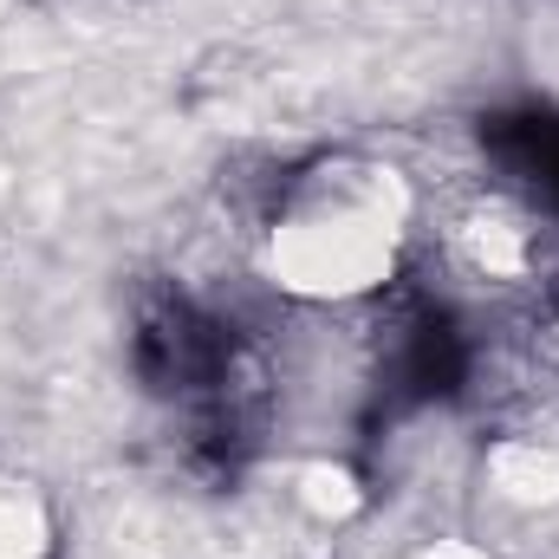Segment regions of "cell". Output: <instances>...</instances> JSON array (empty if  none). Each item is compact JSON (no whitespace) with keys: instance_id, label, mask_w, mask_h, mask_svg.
I'll list each match as a JSON object with an SVG mask.
<instances>
[{"instance_id":"4","label":"cell","mask_w":559,"mask_h":559,"mask_svg":"<svg viewBox=\"0 0 559 559\" xmlns=\"http://www.w3.org/2000/svg\"><path fill=\"white\" fill-rule=\"evenodd\" d=\"M534 352L559 371V280L540 286V312H534Z\"/></svg>"},{"instance_id":"1","label":"cell","mask_w":559,"mask_h":559,"mask_svg":"<svg viewBox=\"0 0 559 559\" xmlns=\"http://www.w3.org/2000/svg\"><path fill=\"white\" fill-rule=\"evenodd\" d=\"M417 189L397 163L325 150L286 169L261 209V274L299 306H365L404 274Z\"/></svg>"},{"instance_id":"5","label":"cell","mask_w":559,"mask_h":559,"mask_svg":"<svg viewBox=\"0 0 559 559\" xmlns=\"http://www.w3.org/2000/svg\"><path fill=\"white\" fill-rule=\"evenodd\" d=\"M417 559H488V554H475V547H462V540H442V547H423Z\"/></svg>"},{"instance_id":"3","label":"cell","mask_w":559,"mask_h":559,"mask_svg":"<svg viewBox=\"0 0 559 559\" xmlns=\"http://www.w3.org/2000/svg\"><path fill=\"white\" fill-rule=\"evenodd\" d=\"M46 547H52L46 501L26 481L0 475V559H46Z\"/></svg>"},{"instance_id":"2","label":"cell","mask_w":559,"mask_h":559,"mask_svg":"<svg viewBox=\"0 0 559 559\" xmlns=\"http://www.w3.org/2000/svg\"><path fill=\"white\" fill-rule=\"evenodd\" d=\"M449 267L495 293H540L554 286V215L534 209L521 189H481L442 222Z\"/></svg>"}]
</instances>
